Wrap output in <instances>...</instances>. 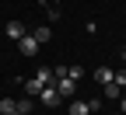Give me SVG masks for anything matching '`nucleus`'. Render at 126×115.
Here are the masks:
<instances>
[{
	"label": "nucleus",
	"mask_w": 126,
	"mask_h": 115,
	"mask_svg": "<svg viewBox=\"0 0 126 115\" xmlns=\"http://www.w3.org/2000/svg\"><path fill=\"white\" fill-rule=\"evenodd\" d=\"M105 98H119V87L116 84H105Z\"/></svg>",
	"instance_id": "4468645a"
},
{
	"label": "nucleus",
	"mask_w": 126,
	"mask_h": 115,
	"mask_svg": "<svg viewBox=\"0 0 126 115\" xmlns=\"http://www.w3.org/2000/svg\"><path fill=\"white\" fill-rule=\"evenodd\" d=\"M67 77H70V80H81L84 70H81V66H67Z\"/></svg>",
	"instance_id": "9b49d317"
},
{
	"label": "nucleus",
	"mask_w": 126,
	"mask_h": 115,
	"mask_svg": "<svg viewBox=\"0 0 126 115\" xmlns=\"http://www.w3.org/2000/svg\"><path fill=\"white\" fill-rule=\"evenodd\" d=\"M18 112V101L14 98H0V115H14Z\"/></svg>",
	"instance_id": "6e6552de"
},
{
	"label": "nucleus",
	"mask_w": 126,
	"mask_h": 115,
	"mask_svg": "<svg viewBox=\"0 0 126 115\" xmlns=\"http://www.w3.org/2000/svg\"><path fill=\"white\" fill-rule=\"evenodd\" d=\"M88 112H102V98H91V101H88Z\"/></svg>",
	"instance_id": "ddd939ff"
},
{
	"label": "nucleus",
	"mask_w": 126,
	"mask_h": 115,
	"mask_svg": "<svg viewBox=\"0 0 126 115\" xmlns=\"http://www.w3.org/2000/svg\"><path fill=\"white\" fill-rule=\"evenodd\" d=\"M21 91H25L28 98H35V94H42V84H39L35 77H28V80H21Z\"/></svg>",
	"instance_id": "39448f33"
},
{
	"label": "nucleus",
	"mask_w": 126,
	"mask_h": 115,
	"mask_svg": "<svg viewBox=\"0 0 126 115\" xmlns=\"http://www.w3.org/2000/svg\"><path fill=\"white\" fill-rule=\"evenodd\" d=\"M56 91H60V98H74V94H77V80L60 77V80H56Z\"/></svg>",
	"instance_id": "f257e3e1"
},
{
	"label": "nucleus",
	"mask_w": 126,
	"mask_h": 115,
	"mask_svg": "<svg viewBox=\"0 0 126 115\" xmlns=\"http://www.w3.org/2000/svg\"><path fill=\"white\" fill-rule=\"evenodd\" d=\"M70 115H91V112H88V101H74V105H70Z\"/></svg>",
	"instance_id": "1a4fd4ad"
},
{
	"label": "nucleus",
	"mask_w": 126,
	"mask_h": 115,
	"mask_svg": "<svg viewBox=\"0 0 126 115\" xmlns=\"http://www.w3.org/2000/svg\"><path fill=\"white\" fill-rule=\"evenodd\" d=\"M18 49H21V56H35L39 52V42L32 35H25V38H18Z\"/></svg>",
	"instance_id": "20e7f679"
},
{
	"label": "nucleus",
	"mask_w": 126,
	"mask_h": 115,
	"mask_svg": "<svg viewBox=\"0 0 126 115\" xmlns=\"http://www.w3.org/2000/svg\"><path fill=\"white\" fill-rule=\"evenodd\" d=\"M39 98H42V105H49V108H56V105L63 101V98H60V91H56V87H42V94H39Z\"/></svg>",
	"instance_id": "7ed1b4c3"
},
{
	"label": "nucleus",
	"mask_w": 126,
	"mask_h": 115,
	"mask_svg": "<svg viewBox=\"0 0 126 115\" xmlns=\"http://www.w3.org/2000/svg\"><path fill=\"white\" fill-rule=\"evenodd\" d=\"M112 66H98V70H94V80H98V84H112Z\"/></svg>",
	"instance_id": "0eeeda50"
},
{
	"label": "nucleus",
	"mask_w": 126,
	"mask_h": 115,
	"mask_svg": "<svg viewBox=\"0 0 126 115\" xmlns=\"http://www.w3.org/2000/svg\"><path fill=\"white\" fill-rule=\"evenodd\" d=\"M112 84H116V87H126V70H116V73H112Z\"/></svg>",
	"instance_id": "9d476101"
},
{
	"label": "nucleus",
	"mask_w": 126,
	"mask_h": 115,
	"mask_svg": "<svg viewBox=\"0 0 126 115\" xmlns=\"http://www.w3.org/2000/svg\"><path fill=\"white\" fill-rule=\"evenodd\" d=\"M119 108H123V115H126V98H123V101H119Z\"/></svg>",
	"instance_id": "2eb2a0df"
},
{
	"label": "nucleus",
	"mask_w": 126,
	"mask_h": 115,
	"mask_svg": "<svg viewBox=\"0 0 126 115\" xmlns=\"http://www.w3.org/2000/svg\"><path fill=\"white\" fill-rule=\"evenodd\" d=\"M4 35L18 42V38H25V35H28V28H25L21 21H7V28H4Z\"/></svg>",
	"instance_id": "f03ea898"
},
{
	"label": "nucleus",
	"mask_w": 126,
	"mask_h": 115,
	"mask_svg": "<svg viewBox=\"0 0 126 115\" xmlns=\"http://www.w3.org/2000/svg\"><path fill=\"white\" fill-rule=\"evenodd\" d=\"M123 63H126V49H123Z\"/></svg>",
	"instance_id": "dca6fc26"
},
{
	"label": "nucleus",
	"mask_w": 126,
	"mask_h": 115,
	"mask_svg": "<svg viewBox=\"0 0 126 115\" xmlns=\"http://www.w3.org/2000/svg\"><path fill=\"white\" fill-rule=\"evenodd\" d=\"M18 112H21V115H28V112H32V101H28V98H21V101H18Z\"/></svg>",
	"instance_id": "f8f14e48"
},
{
	"label": "nucleus",
	"mask_w": 126,
	"mask_h": 115,
	"mask_svg": "<svg viewBox=\"0 0 126 115\" xmlns=\"http://www.w3.org/2000/svg\"><path fill=\"white\" fill-rule=\"evenodd\" d=\"M32 38H35L39 45H46V42L53 38V31H49V25H42V28H35V31H32Z\"/></svg>",
	"instance_id": "423d86ee"
},
{
	"label": "nucleus",
	"mask_w": 126,
	"mask_h": 115,
	"mask_svg": "<svg viewBox=\"0 0 126 115\" xmlns=\"http://www.w3.org/2000/svg\"><path fill=\"white\" fill-rule=\"evenodd\" d=\"M14 115H21V112H14Z\"/></svg>",
	"instance_id": "f3484780"
}]
</instances>
